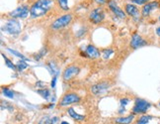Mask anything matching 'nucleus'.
<instances>
[{
	"label": "nucleus",
	"mask_w": 160,
	"mask_h": 124,
	"mask_svg": "<svg viewBox=\"0 0 160 124\" xmlns=\"http://www.w3.org/2000/svg\"><path fill=\"white\" fill-rule=\"evenodd\" d=\"M55 84H56V76H55L52 78V88L55 87Z\"/></svg>",
	"instance_id": "nucleus-31"
},
{
	"label": "nucleus",
	"mask_w": 160,
	"mask_h": 124,
	"mask_svg": "<svg viewBox=\"0 0 160 124\" xmlns=\"http://www.w3.org/2000/svg\"><path fill=\"white\" fill-rule=\"evenodd\" d=\"M58 123V117L56 116H49L46 115L39 121V124H57Z\"/></svg>",
	"instance_id": "nucleus-15"
},
{
	"label": "nucleus",
	"mask_w": 160,
	"mask_h": 124,
	"mask_svg": "<svg viewBox=\"0 0 160 124\" xmlns=\"http://www.w3.org/2000/svg\"><path fill=\"white\" fill-rule=\"evenodd\" d=\"M108 5H109V8L111 9V11L117 17H119L120 19H124V18H126V13H124V11L121 9V8L119 6L117 3H116V1H114V0H111V1H109Z\"/></svg>",
	"instance_id": "nucleus-10"
},
{
	"label": "nucleus",
	"mask_w": 160,
	"mask_h": 124,
	"mask_svg": "<svg viewBox=\"0 0 160 124\" xmlns=\"http://www.w3.org/2000/svg\"><path fill=\"white\" fill-rule=\"evenodd\" d=\"M36 87L44 88V87H46V84H44V82H41V81H38L37 84H36Z\"/></svg>",
	"instance_id": "nucleus-29"
},
{
	"label": "nucleus",
	"mask_w": 160,
	"mask_h": 124,
	"mask_svg": "<svg viewBox=\"0 0 160 124\" xmlns=\"http://www.w3.org/2000/svg\"><path fill=\"white\" fill-rule=\"evenodd\" d=\"M68 114L70 115V117L72 118V119L74 120H76V121H78V122H82V121H84L85 120V116L84 115H81V114H78L76 111H74V109L73 108H68Z\"/></svg>",
	"instance_id": "nucleus-16"
},
{
	"label": "nucleus",
	"mask_w": 160,
	"mask_h": 124,
	"mask_svg": "<svg viewBox=\"0 0 160 124\" xmlns=\"http://www.w3.org/2000/svg\"><path fill=\"white\" fill-rule=\"evenodd\" d=\"M151 119H152V116L150 115H142L141 117L138 118L135 124H147Z\"/></svg>",
	"instance_id": "nucleus-19"
},
{
	"label": "nucleus",
	"mask_w": 160,
	"mask_h": 124,
	"mask_svg": "<svg viewBox=\"0 0 160 124\" xmlns=\"http://www.w3.org/2000/svg\"><path fill=\"white\" fill-rule=\"evenodd\" d=\"M133 118H135V114H130V115H129V116L116 118L115 122L118 123V124H129L133 121Z\"/></svg>",
	"instance_id": "nucleus-17"
},
{
	"label": "nucleus",
	"mask_w": 160,
	"mask_h": 124,
	"mask_svg": "<svg viewBox=\"0 0 160 124\" xmlns=\"http://www.w3.org/2000/svg\"><path fill=\"white\" fill-rule=\"evenodd\" d=\"M159 7V3L157 1H153V2H147L146 4L143 5L141 10V15L142 17H147L149 14L152 12L153 10L157 9Z\"/></svg>",
	"instance_id": "nucleus-12"
},
{
	"label": "nucleus",
	"mask_w": 160,
	"mask_h": 124,
	"mask_svg": "<svg viewBox=\"0 0 160 124\" xmlns=\"http://www.w3.org/2000/svg\"><path fill=\"white\" fill-rule=\"evenodd\" d=\"M159 106H160V103H159Z\"/></svg>",
	"instance_id": "nucleus-36"
},
{
	"label": "nucleus",
	"mask_w": 160,
	"mask_h": 124,
	"mask_svg": "<svg viewBox=\"0 0 160 124\" xmlns=\"http://www.w3.org/2000/svg\"><path fill=\"white\" fill-rule=\"evenodd\" d=\"M57 1H58L59 7H60L62 10L64 11L69 10V7H68V4H67V0H57Z\"/></svg>",
	"instance_id": "nucleus-22"
},
{
	"label": "nucleus",
	"mask_w": 160,
	"mask_h": 124,
	"mask_svg": "<svg viewBox=\"0 0 160 124\" xmlns=\"http://www.w3.org/2000/svg\"><path fill=\"white\" fill-rule=\"evenodd\" d=\"M2 56H3V59H4V61H5L6 66H7L8 68H10V69H12V70H16V66H14V65L12 64V62L9 60L7 57H5V55L2 54Z\"/></svg>",
	"instance_id": "nucleus-24"
},
{
	"label": "nucleus",
	"mask_w": 160,
	"mask_h": 124,
	"mask_svg": "<svg viewBox=\"0 0 160 124\" xmlns=\"http://www.w3.org/2000/svg\"><path fill=\"white\" fill-rule=\"evenodd\" d=\"M113 53H114V51H113L112 49H104L102 51V57L105 59V60H107V59H109L111 56L113 55Z\"/></svg>",
	"instance_id": "nucleus-21"
},
{
	"label": "nucleus",
	"mask_w": 160,
	"mask_h": 124,
	"mask_svg": "<svg viewBox=\"0 0 160 124\" xmlns=\"http://www.w3.org/2000/svg\"><path fill=\"white\" fill-rule=\"evenodd\" d=\"M7 51L9 52V53H11L12 55H15L16 57H18V58H21L22 60H27V59L24 57V56L22 55V54H20V53H18L17 51H14V50H11V49H7Z\"/></svg>",
	"instance_id": "nucleus-25"
},
{
	"label": "nucleus",
	"mask_w": 160,
	"mask_h": 124,
	"mask_svg": "<svg viewBox=\"0 0 160 124\" xmlns=\"http://www.w3.org/2000/svg\"><path fill=\"white\" fill-rule=\"evenodd\" d=\"M79 72H80V69L78 67H75V66L67 67L66 69L64 70V72H63L62 79H63V81H70L72 78H74L75 76L78 75Z\"/></svg>",
	"instance_id": "nucleus-8"
},
{
	"label": "nucleus",
	"mask_w": 160,
	"mask_h": 124,
	"mask_svg": "<svg viewBox=\"0 0 160 124\" xmlns=\"http://www.w3.org/2000/svg\"><path fill=\"white\" fill-rule=\"evenodd\" d=\"M52 5V0H38L32 5L31 9H30V15L34 19L43 17L47 13V11L50 10Z\"/></svg>",
	"instance_id": "nucleus-1"
},
{
	"label": "nucleus",
	"mask_w": 160,
	"mask_h": 124,
	"mask_svg": "<svg viewBox=\"0 0 160 124\" xmlns=\"http://www.w3.org/2000/svg\"><path fill=\"white\" fill-rule=\"evenodd\" d=\"M126 12L127 13V15L133 17V18H138L139 17V11L137 9V7L133 4H126Z\"/></svg>",
	"instance_id": "nucleus-13"
},
{
	"label": "nucleus",
	"mask_w": 160,
	"mask_h": 124,
	"mask_svg": "<svg viewBox=\"0 0 160 124\" xmlns=\"http://www.w3.org/2000/svg\"><path fill=\"white\" fill-rule=\"evenodd\" d=\"M37 92L40 94V95L41 96V97H44V99L46 100H49V97H50V95H52V93H50V91L47 90V88H43V90H39Z\"/></svg>",
	"instance_id": "nucleus-18"
},
{
	"label": "nucleus",
	"mask_w": 160,
	"mask_h": 124,
	"mask_svg": "<svg viewBox=\"0 0 160 124\" xmlns=\"http://www.w3.org/2000/svg\"><path fill=\"white\" fill-rule=\"evenodd\" d=\"M132 3L135 4H137V5H144L147 3L148 0H130Z\"/></svg>",
	"instance_id": "nucleus-27"
},
{
	"label": "nucleus",
	"mask_w": 160,
	"mask_h": 124,
	"mask_svg": "<svg viewBox=\"0 0 160 124\" xmlns=\"http://www.w3.org/2000/svg\"><path fill=\"white\" fill-rule=\"evenodd\" d=\"M21 30H22V26H21L20 22L14 18L10 19L6 22L4 26H2V31L9 35H18L20 34Z\"/></svg>",
	"instance_id": "nucleus-2"
},
{
	"label": "nucleus",
	"mask_w": 160,
	"mask_h": 124,
	"mask_svg": "<svg viewBox=\"0 0 160 124\" xmlns=\"http://www.w3.org/2000/svg\"><path fill=\"white\" fill-rule=\"evenodd\" d=\"M156 35H157V36H158V37H160V27H157L156 28Z\"/></svg>",
	"instance_id": "nucleus-33"
},
{
	"label": "nucleus",
	"mask_w": 160,
	"mask_h": 124,
	"mask_svg": "<svg viewBox=\"0 0 160 124\" xmlns=\"http://www.w3.org/2000/svg\"><path fill=\"white\" fill-rule=\"evenodd\" d=\"M110 87V85L108 82L102 81L99 82V84H96L91 87V91L92 93L95 94V95H99V94H102L105 92L106 90H108Z\"/></svg>",
	"instance_id": "nucleus-11"
},
{
	"label": "nucleus",
	"mask_w": 160,
	"mask_h": 124,
	"mask_svg": "<svg viewBox=\"0 0 160 124\" xmlns=\"http://www.w3.org/2000/svg\"><path fill=\"white\" fill-rule=\"evenodd\" d=\"M29 67L28 64H26L24 61H19L18 63L16 64V70H18L19 72H22L23 70L27 69V68Z\"/></svg>",
	"instance_id": "nucleus-20"
},
{
	"label": "nucleus",
	"mask_w": 160,
	"mask_h": 124,
	"mask_svg": "<svg viewBox=\"0 0 160 124\" xmlns=\"http://www.w3.org/2000/svg\"><path fill=\"white\" fill-rule=\"evenodd\" d=\"M150 107V103L144 99L136 98L135 101V105L132 107L133 114H139V113H145Z\"/></svg>",
	"instance_id": "nucleus-4"
},
{
	"label": "nucleus",
	"mask_w": 160,
	"mask_h": 124,
	"mask_svg": "<svg viewBox=\"0 0 160 124\" xmlns=\"http://www.w3.org/2000/svg\"><path fill=\"white\" fill-rule=\"evenodd\" d=\"M71 20H72V15L71 14H64V15L60 16L57 18L55 21H53L52 24V28L53 30H59L64 27H66L67 25L70 24Z\"/></svg>",
	"instance_id": "nucleus-3"
},
{
	"label": "nucleus",
	"mask_w": 160,
	"mask_h": 124,
	"mask_svg": "<svg viewBox=\"0 0 160 124\" xmlns=\"http://www.w3.org/2000/svg\"><path fill=\"white\" fill-rule=\"evenodd\" d=\"M46 53H47V49H46V48H43V49H41V51H40V53H39V54L36 56V60L39 61L40 59H41L44 55H46Z\"/></svg>",
	"instance_id": "nucleus-26"
},
{
	"label": "nucleus",
	"mask_w": 160,
	"mask_h": 124,
	"mask_svg": "<svg viewBox=\"0 0 160 124\" xmlns=\"http://www.w3.org/2000/svg\"><path fill=\"white\" fill-rule=\"evenodd\" d=\"M121 107H124V106H126L127 103L129 102V98H123V99H121Z\"/></svg>",
	"instance_id": "nucleus-28"
},
{
	"label": "nucleus",
	"mask_w": 160,
	"mask_h": 124,
	"mask_svg": "<svg viewBox=\"0 0 160 124\" xmlns=\"http://www.w3.org/2000/svg\"><path fill=\"white\" fill-rule=\"evenodd\" d=\"M89 19L95 25L100 24L105 19V13H104L102 8H95L89 14Z\"/></svg>",
	"instance_id": "nucleus-6"
},
{
	"label": "nucleus",
	"mask_w": 160,
	"mask_h": 124,
	"mask_svg": "<svg viewBox=\"0 0 160 124\" xmlns=\"http://www.w3.org/2000/svg\"><path fill=\"white\" fill-rule=\"evenodd\" d=\"M2 92L5 96L10 97V98H14V92L9 90V88H2Z\"/></svg>",
	"instance_id": "nucleus-23"
},
{
	"label": "nucleus",
	"mask_w": 160,
	"mask_h": 124,
	"mask_svg": "<svg viewBox=\"0 0 160 124\" xmlns=\"http://www.w3.org/2000/svg\"><path fill=\"white\" fill-rule=\"evenodd\" d=\"M86 54L91 59H97L100 57V52L98 51L97 48H95V47L92 45H89L87 48H86Z\"/></svg>",
	"instance_id": "nucleus-14"
},
{
	"label": "nucleus",
	"mask_w": 160,
	"mask_h": 124,
	"mask_svg": "<svg viewBox=\"0 0 160 124\" xmlns=\"http://www.w3.org/2000/svg\"><path fill=\"white\" fill-rule=\"evenodd\" d=\"M83 31H85V30H84V28H82L81 30H80V31H78L79 33H77V36H78V37L82 36V35H83Z\"/></svg>",
	"instance_id": "nucleus-32"
},
{
	"label": "nucleus",
	"mask_w": 160,
	"mask_h": 124,
	"mask_svg": "<svg viewBox=\"0 0 160 124\" xmlns=\"http://www.w3.org/2000/svg\"><path fill=\"white\" fill-rule=\"evenodd\" d=\"M60 124H69L68 122H66V121H61L60 122Z\"/></svg>",
	"instance_id": "nucleus-34"
},
{
	"label": "nucleus",
	"mask_w": 160,
	"mask_h": 124,
	"mask_svg": "<svg viewBox=\"0 0 160 124\" xmlns=\"http://www.w3.org/2000/svg\"><path fill=\"white\" fill-rule=\"evenodd\" d=\"M146 45H147V42L140 36V35L135 33L132 36L130 47H132V49H138V48H141V47L146 46Z\"/></svg>",
	"instance_id": "nucleus-9"
},
{
	"label": "nucleus",
	"mask_w": 160,
	"mask_h": 124,
	"mask_svg": "<svg viewBox=\"0 0 160 124\" xmlns=\"http://www.w3.org/2000/svg\"><path fill=\"white\" fill-rule=\"evenodd\" d=\"M107 1H108V0H95V2L98 4H100V5H103V4L107 3Z\"/></svg>",
	"instance_id": "nucleus-30"
},
{
	"label": "nucleus",
	"mask_w": 160,
	"mask_h": 124,
	"mask_svg": "<svg viewBox=\"0 0 160 124\" xmlns=\"http://www.w3.org/2000/svg\"><path fill=\"white\" fill-rule=\"evenodd\" d=\"M29 13H30L29 7L26 6V5H22V6H19L15 10L12 11V12H10L9 15L14 19H17V18L24 19V18H26V17L29 16Z\"/></svg>",
	"instance_id": "nucleus-7"
},
{
	"label": "nucleus",
	"mask_w": 160,
	"mask_h": 124,
	"mask_svg": "<svg viewBox=\"0 0 160 124\" xmlns=\"http://www.w3.org/2000/svg\"><path fill=\"white\" fill-rule=\"evenodd\" d=\"M80 101V96L78 94L74 93V92H69L66 93L65 95L62 97V99L59 102V106L61 107H64V106H68L70 104H73V103H77Z\"/></svg>",
	"instance_id": "nucleus-5"
},
{
	"label": "nucleus",
	"mask_w": 160,
	"mask_h": 124,
	"mask_svg": "<svg viewBox=\"0 0 160 124\" xmlns=\"http://www.w3.org/2000/svg\"><path fill=\"white\" fill-rule=\"evenodd\" d=\"M159 21H160V15H159Z\"/></svg>",
	"instance_id": "nucleus-35"
}]
</instances>
